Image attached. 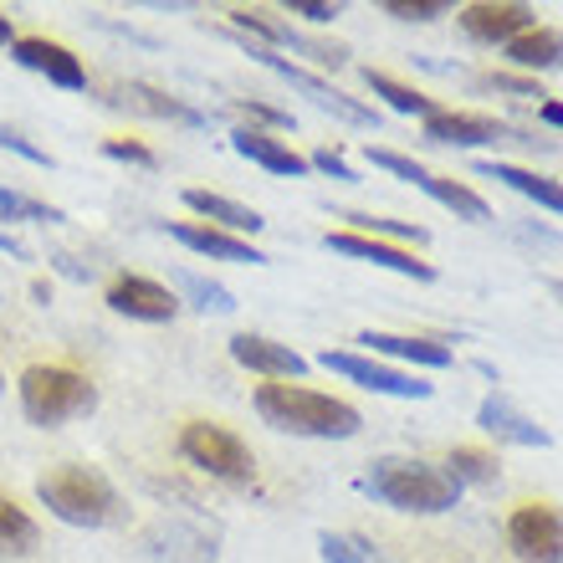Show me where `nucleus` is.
Segmentation results:
<instances>
[{"label":"nucleus","instance_id":"2f4dec72","mask_svg":"<svg viewBox=\"0 0 563 563\" xmlns=\"http://www.w3.org/2000/svg\"><path fill=\"white\" fill-rule=\"evenodd\" d=\"M343 221H354V231L358 236H395V241H416V246H426L430 241V231L426 225H416V221H385V216H343Z\"/></svg>","mask_w":563,"mask_h":563},{"label":"nucleus","instance_id":"e433bc0d","mask_svg":"<svg viewBox=\"0 0 563 563\" xmlns=\"http://www.w3.org/2000/svg\"><path fill=\"white\" fill-rule=\"evenodd\" d=\"M0 148H11L15 159H26V164H42V169H57V159L46 154V148H36L31 139H21L15 129H0Z\"/></svg>","mask_w":563,"mask_h":563},{"label":"nucleus","instance_id":"6e6552de","mask_svg":"<svg viewBox=\"0 0 563 563\" xmlns=\"http://www.w3.org/2000/svg\"><path fill=\"white\" fill-rule=\"evenodd\" d=\"M328 374H343V379H354V385L374 389V395H389V400H430L435 385H426L420 374H405L385 358H364V354H349V349H323L318 354Z\"/></svg>","mask_w":563,"mask_h":563},{"label":"nucleus","instance_id":"412c9836","mask_svg":"<svg viewBox=\"0 0 563 563\" xmlns=\"http://www.w3.org/2000/svg\"><path fill=\"white\" fill-rule=\"evenodd\" d=\"M231 148H236L241 159H252L262 164L267 175H308V159L297 154L292 144H282V139L262 134V129H231Z\"/></svg>","mask_w":563,"mask_h":563},{"label":"nucleus","instance_id":"1a4fd4ad","mask_svg":"<svg viewBox=\"0 0 563 563\" xmlns=\"http://www.w3.org/2000/svg\"><path fill=\"white\" fill-rule=\"evenodd\" d=\"M144 553L154 563H216L221 559V533L200 518H154L144 528Z\"/></svg>","mask_w":563,"mask_h":563},{"label":"nucleus","instance_id":"5701e85b","mask_svg":"<svg viewBox=\"0 0 563 563\" xmlns=\"http://www.w3.org/2000/svg\"><path fill=\"white\" fill-rule=\"evenodd\" d=\"M503 52L518 73H559L563 67V31L559 26H533V31H522V36H512Z\"/></svg>","mask_w":563,"mask_h":563},{"label":"nucleus","instance_id":"f257e3e1","mask_svg":"<svg viewBox=\"0 0 563 563\" xmlns=\"http://www.w3.org/2000/svg\"><path fill=\"white\" fill-rule=\"evenodd\" d=\"M256 416L267 420L282 435H308V441H354L364 430L349 400H333V395H318V389H302L292 379H277V385H256L252 395Z\"/></svg>","mask_w":563,"mask_h":563},{"label":"nucleus","instance_id":"20e7f679","mask_svg":"<svg viewBox=\"0 0 563 563\" xmlns=\"http://www.w3.org/2000/svg\"><path fill=\"white\" fill-rule=\"evenodd\" d=\"M15 395H21V416L31 426H62V420H82L98 410V385L67 364H31Z\"/></svg>","mask_w":563,"mask_h":563},{"label":"nucleus","instance_id":"f03ea898","mask_svg":"<svg viewBox=\"0 0 563 563\" xmlns=\"http://www.w3.org/2000/svg\"><path fill=\"white\" fill-rule=\"evenodd\" d=\"M358 492H369L374 503L395 507V512H416V518H441L461 507V487L445 476V466H430L420 456L369 461V472L358 476Z\"/></svg>","mask_w":563,"mask_h":563},{"label":"nucleus","instance_id":"7ed1b4c3","mask_svg":"<svg viewBox=\"0 0 563 563\" xmlns=\"http://www.w3.org/2000/svg\"><path fill=\"white\" fill-rule=\"evenodd\" d=\"M36 497L67 528H113L123 518V497L98 466H52L36 476Z\"/></svg>","mask_w":563,"mask_h":563},{"label":"nucleus","instance_id":"9b49d317","mask_svg":"<svg viewBox=\"0 0 563 563\" xmlns=\"http://www.w3.org/2000/svg\"><path fill=\"white\" fill-rule=\"evenodd\" d=\"M456 21H461V31L482 46H507L512 36L538 26L533 5H522V0H476V5H461Z\"/></svg>","mask_w":563,"mask_h":563},{"label":"nucleus","instance_id":"9d476101","mask_svg":"<svg viewBox=\"0 0 563 563\" xmlns=\"http://www.w3.org/2000/svg\"><path fill=\"white\" fill-rule=\"evenodd\" d=\"M507 549L518 563H563V512L549 503H528L507 518Z\"/></svg>","mask_w":563,"mask_h":563},{"label":"nucleus","instance_id":"423d86ee","mask_svg":"<svg viewBox=\"0 0 563 563\" xmlns=\"http://www.w3.org/2000/svg\"><path fill=\"white\" fill-rule=\"evenodd\" d=\"M179 456L200 466L206 476H216V482H231V487H252L256 482L252 445L241 441L236 430L216 426V420H190L179 430Z\"/></svg>","mask_w":563,"mask_h":563},{"label":"nucleus","instance_id":"7c9ffc66","mask_svg":"<svg viewBox=\"0 0 563 563\" xmlns=\"http://www.w3.org/2000/svg\"><path fill=\"white\" fill-rule=\"evenodd\" d=\"M0 221H31V225H62L67 210L62 206H46L36 195H21V190H5L0 185Z\"/></svg>","mask_w":563,"mask_h":563},{"label":"nucleus","instance_id":"c85d7f7f","mask_svg":"<svg viewBox=\"0 0 563 563\" xmlns=\"http://www.w3.org/2000/svg\"><path fill=\"white\" fill-rule=\"evenodd\" d=\"M175 287H179V302H195L200 312H236V297H231V287L200 277V272H190V267L175 272Z\"/></svg>","mask_w":563,"mask_h":563},{"label":"nucleus","instance_id":"c03bdc74","mask_svg":"<svg viewBox=\"0 0 563 563\" xmlns=\"http://www.w3.org/2000/svg\"><path fill=\"white\" fill-rule=\"evenodd\" d=\"M0 389H5V374H0Z\"/></svg>","mask_w":563,"mask_h":563},{"label":"nucleus","instance_id":"cd10ccee","mask_svg":"<svg viewBox=\"0 0 563 563\" xmlns=\"http://www.w3.org/2000/svg\"><path fill=\"white\" fill-rule=\"evenodd\" d=\"M364 82H369V92H374V98H385V103L395 108V113H410V119H420V123H426L430 113H441V108L430 103L426 92L405 88V82H395V77H389V73H374V67H364Z\"/></svg>","mask_w":563,"mask_h":563},{"label":"nucleus","instance_id":"a878e982","mask_svg":"<svg viewBox=\"0 0 563 563\" xmlns=\"http://www.w3.org/2000/svg\"><path fill=\"white\" fill-rule=\"evenodd\" d=\"M445 476L456 487H497L503 482V461L492 456V451H482V445H456L445 456Z\"/></svg>","mask_w":563,"mask_h":563},{"label":"nucleus","instance_id":"ddd939ff","mask_svg":"<svg viewBox=\"0 0 563 563\" xmlns=\"http://www.w3.org/2000/svg\"><path fill=\"white\" fill-rule=\"evenodd\" d=\"M11 62L15 67H26V73H36V77H46L52 88H67V92L88 88V67H82V57H73L62 42H46V36H15Z\"/></svg>","mask_w":563,"mask_h":563},{"label":"nucleus","instance_id":"72a5a7b5","mask_svg":"<svg viewBox=\"0 0 563 563\" xmlns=\"http://www.w3.org/2000/svg\"><path fill=\"white\" fill-rule=\"evenodd\" d=\"M451 11V0H385V15L395 21H435Z\"/></svg>","mask_w":563,"mask_h":563},{"label":"nucleus","instance_id":"4468645a","mask_svg":"<svg viewBox=\"0 0 563 563\" xmlns=\"http://www.w3.org/2000/svg\"><path fill=\"white\" fill-rule=\"evenodd\" d=\"M476 426L487 430V435H497V441H507V445H528V451H549L553 445L549 430L538 426L512 395H503V389H492L487 400L476 405Z\"/></svg>","mask_w":563,"mask_h":563},{"label":"nucleus","instance_id":"bb28decb","mask_svg":"<svg viewBox=\"0 0 563 563\" xmlns=\"http://www.w3.org/2000/svg\"><path fill=\"white\" fill-rule=\"evenodd\" d=\"M36 543H42L36 518H31L26 507H15L11 497L0 492V553H5V559H26Z\"/></svg>","mask_w":563,"mask_h":563},{"label":"nucleus","instance_id":"39448f33","mask_svg":"<svg viewBox=\"0 0 563 563\" xmlns=\"http://www.w3.org/2000/svg\"><path fill=\"white\" fill-rule=\"evenodd\" d=\"M225 36H231V42H241V46H246V52H252V62H262L267 73H277V77H282V82H287V88H292V92H302V98H308V103L318 108V113H333V119L354 123V129H379V113H374L369 103H358V98H349V92H339V88H333V82H323V77H318V73H308V67H297V62H287V57H282V52H267V46L246 42L241 31H231V26H225Z\"/></svg>","mask_w":563,"mask_h":563},{"label":"nucleus","instance_id":"ea45409f","mask_svg":"<svg viewBox=\"0 0 563 563\" xmlns=\"http://www.w3.org/2000/svg\"><path fill=\"white\" fill-rule=\"evenodd\" d=\"M0 252H5V256H15V262H26V246H21V241H15V236H5V231H0Z\"/></svg>","mask_w":563,"mask_h":563},{"label":"nucleus","instance_id":"79ce46f5","mask_svg":"<svg viewBox=\"0 0 563 563\" xmlns=\"http://www.w3.org/2000/svg\"><path fill=\"white\" fill-rule=\"evenodd\" d=\"M538 113H543L549 123H563V103H538Z\"/></svg>","mask_w":563,"mask_h":563},{"label":"nucleus","instance_id":"0eeeda50","mask_svg":"<svg viewBox=\"0 0 563 563\" xmlns=\"http://www.w3.org/2000/svg\"><path fill=\"white\" fill-rule=\"evenodd\" d=\"M225 15H231V31H241L246 42L267 46V52H297V57L312 62V67H343V62H349V46L302 36L292 21H282L277 11H267V5H231Z\"/></svg>","mask_w":563,"mask_h":563},{"label":"nucleus","instance_id":"2eb2a0df","mask_svg":"<svg viewBox=\"0 0 563 563\" xmlns=\"http://www.w3.org/2000/svg\"><path fill=\"white\" fill-rule=\"evenodd\" d=\"M323 246L339 256H354V262H374V267H385V272H400V277H410V282H435V267L420 262L416 252L389 246V241H369V236H358V231H328Z\"/></svg>","mask_w":563,"mask_h":563},{"label":"nucleus","instance_id":"f3484780","mask_svg":"<svg viewBox=\"0 0 563 563\" xmlns=\"http://www.w3.org/2000/svg\"><path fill=\"white\" fill-rule=\"evenodd\" d=\"M231 358H236L241 369L262 374L267 385H277V379H302V374H308V358L297 354V349H287V343H277V339H262V333H236V339H231Z\"/></svg>","mask_w":563,"mask_h":563},{"label":"nucleus","instance_id":"4be33fe9","mask_svg":"<svg viewBox=\"0 0 563 563\" xmlns=\"http://www.w3.org/2000/svg\"><path fill=\"white\" fill-rule=\"evenodd\" d=\"M358 343L369 349V354H385V358H405V364H420V369H445L451 364V349L435 339H405V333H379V328H364Z\"/></svg>","mask_w":563,"mask_h":563},{"label":"nucleus","instance_id":"dca6fc26","mask_svg":"<svg viewBox=\"0 0 563 563\" xmlns=\"http://www.w3.org/2000/svg\"><path fill=\"white\" fill-rule=\"evenodd\" d=\"M108 308L119 318H134V323H169L179 312V297L154 277H119L108 287Z\"/></svg>","mask_w":563,"mask_h":563},{"label":"nucleus","instance_id":"4c0bfd02","mask_svg":"<svg viewBox=\"0 0 563 563\" xmlns=\"http://www.w3.org/2000/svg\"><path fill=\"white\" fill-rule=\"evenodd\" d=\"M287 11L302 15V21H312V26H328V21H339V15H343V5H339V0H292Z\"/></svg>","mask_w":563,"mask_h":563},{"label":"nucleus","instance_id":"c9c22d12","mask_svg":"<svg viewBox=\"0 0 563 563\" xmlns=\"http://www.w3.org/2000/svg\"><path fill=\"white\" fill-rule=\"evenodd\" d=\"M482 82H487L492 92H512V98H538V103H543V98H549V92L538 88V77H512V73H492V77H482Z\"/></svg>","mask_w":563,"mask_h":563},{"label":"nucleus","instance_id":"f8f14e48","mask_svg":"<svg viewBox=\"0 0 563 563\" xmlns=\"http://www.w3.org/2000/svg\"><path fill=\"white\" fill-rule=\"evenodd\" d=\"M108 103L123 108V113H139V119L179 123V129H210V113H200V108L175 98V92L154 88V82H119V88H108Z\"/></svg>","mask_w":563,"mask_h":563},{"label":"nucleus","instance_id":"393cba45","mask_svg":"<svg viewBox=\"0 0 563 563\" xmlns=\"http://www.w3.org/2000/svg\"><path fill=\"white\" fill-rule=\"evenodd\" d=\"M416 190L430 195L435 206H445L451 216H461V221H472V225L492 221V206H487V200H482L476 190H466L461 179H445V175H430V169H426V175L416 179Z\"/></svg>","mask_w":563,"mask_h":563},{"label":"nucleus","instance_id":"6ab92c4d","mask_svg":"<svg viewBox=\"0 0 563 563\" xmlns=\"http://www.w3.org/2000/svg\"><path fill=\"white\" fill-rule=\"evenodd\" d=\"M169 241H179L185 252L210 256V262H241V267H262L267 256L256 252L252 241L231 236V231H216V225H190V221H164Z\"/></svg>","mask_w":563,"mask_h":563},{"label":"nucleus","instance_id":"58836bf2","mask_svg":"<svg viewBox=\"0 0 563 563\" xmlns=\"http://www.w3.org/2000/svg\"><path fill=\"white\" fill-rule=\"evenodd\" d=\"M308 169H323V175H333V179H358V175H354V164L343 159L339 148H312Z\"/></svg>","mask_w":563,"mask_h":563},{"label":"nucleus","instance_id":"a211bd4d","mask_svg":"<svg viewBox=\"0 0 563 563\" xmlns=\"http://www.w3.org/2000/svg\"><path fill=\"white\" fill-rule=\"evenodd\" d=\"M420 134L430 144H445V148H476V144H503L507 139V123L492 119V113H456V108H441L420 123Z\"/></svg>","mask_w":563,"mask_h":563},{"label":"nucleus","instance_id":"a19ab883","mask_svg":"<svg viewBox=\"0 0 563 563\" xmlns=\"http://www.w3.org/2000/svg\"><path fill=\"white\" fill-rule=\"evenodd\" d=\"M15 42V26H11V15L0 11V46H11Z\"/></svg>","mask_w":563,"mask_h":563},{"label":"nucleus","instance_id":"c756f323","mask_svg":"<svg viewBox=\"0 0 563 563\" xmlns=\"http://www.w3.org/2000/svg\"><path fill=\"white\" fill-rule=\"evenodd\" d=\"M318 553H323V563H389L385 549L369 543L364 533H333V528L318 533Z\"/></svg>","mask_w":563,"mask_h":563},{"label":"nucleus","instance_id":"473e14b6","mask_svg":"<svg viewBox=\"0 0 563 563\" xmlns=\"http://www.w3.org/2000/svg\"><path fill=\"white\" fill-rule=\"evenodd\" d=\"M231 108L246 119L241 129H262V134H267V129H292V113H287V108L262 103V98H231Z\"/></svg>","mask_w":563,"mask_h":563},{"label":"nucleus","instance_id":"37998d69","mask_svg":"<svg viewBox=\"0 0 563 563\" xmlns=\"http://www.w3.org/2000/svg\"><path fill=\"white\" fill-rule=\"evenodd\" d=\"M553 292H559V297H563V282H553Z\"/></svg>","mask_w":563,"mask_h":563},{"label":"nucleus","instance_id":"b1692460","mask_svg":"<svg viewBox=\"0 0 563 563\" xmlns=\"http://www.w3.org/2000/svg\"><path fill=\"white\" fill-rule=\"evenodd\" d=\"M487 179H503V185H512L518 195H528V200H538L543 210H553V216H563V185L549 175H533V169H522V164H503V159H487L476 164Z\"/></svg>","mask_w":563,"mask_h":563},{"label":"nucleus","instance_id":"aec40b11","mask_svg":"<svg viewBox=\"0 0 563 563\" xmlns=\"http://www.w3.org/2000/svg\"><path fill=\"white\" fill-rule=\"evenodd\" d=\"M185 206L200 216V221H210L216 231H231V236H256V231H267V221L256 216L252 206H241V200H231V195H216V190H185Z\"/></svg>","mask_w":563,"mask_h":563},{"label":"nucleus","instance_id":"f704fd0d","mask_svg":"<svg viewBox=\"0 0 563 563\" xmlns=\"http://www.w3.org/2000/svg\"><path fill=\"white\" fill-rule=\"evenodd\" d=\"M103 154L108 159H119V164H139V169H154V164H159L154 159V148L139 144V139H108Z\"/></svg>","mask_w":563,"mask_h":563}]
</instances>
